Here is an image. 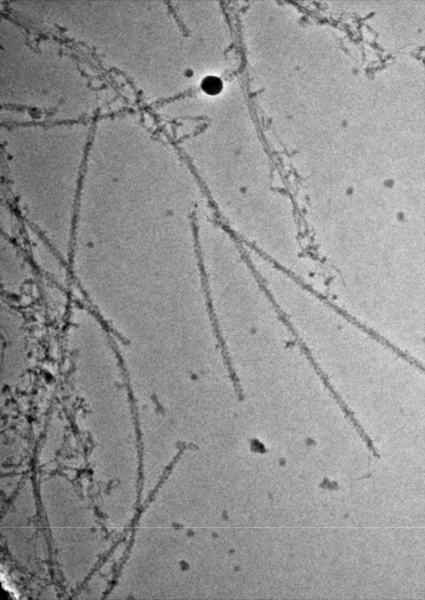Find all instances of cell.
<instances>
[{"mask_svg":"<svg viewBox=\"0 0 425 600\" xmlns=\"http://www.w3.org/2000/svg\"><path fill=\"white\" fill-rule=\"evenodd\" d=\"M202 88L209 95H217L221 91L222 83L220 79L214 76H209L204 80Z\"/></svg>","mask_w":425,"mask_h":600,"instance_id":"6da1fadb","label":"cell"}]
</instances>
